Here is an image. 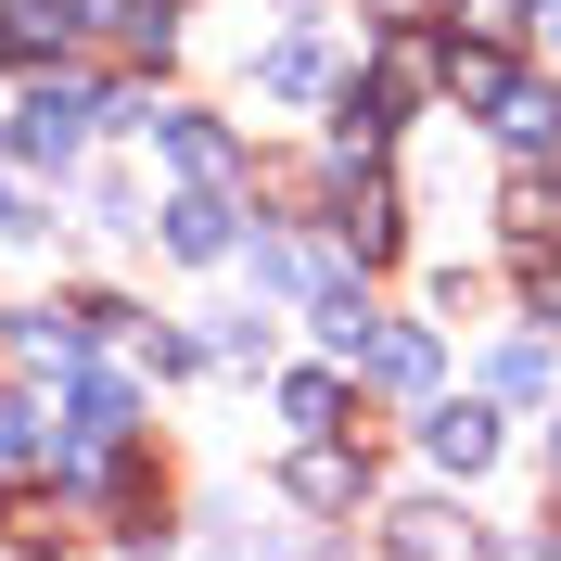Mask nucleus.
Instances as JSON below:
<instances>
[{"instance_id":"16","label":"nucleus","mask_w":561,"mask_h":561,"mask_svg":"<svg viewBox=\"0 0 561 561\" xmlns=\"http://www.w3.org/2000/svg\"><path fill=\"white\" fill-rule=\"evenodd\" d=\"M459 26H472V38H511V26H536V0H459Z\"/></svg>"},{"instance_id":"11","label":"nucleus","mask_w":561,"mask_h":561,"mask_svg":"<svg viewBox=\"0 0 561 561\" xmlns=\"http://www.w3.org/2000/svg\"><path fill=\"white\" fill-rule=\"evenodd\" d=\"M332 409H345V383H332V370H307V383H280V421H294V434H332Z\"/></svg>"},{"instance_id":"9","label":"nucleus","mask_w":561,"mask_h":561,"mask_svg":"<svg viewBox=\"0 0 561 561\" xmlns=\"http://www.w3.org/2000/svg\"><path fill=\"white\" fill-rule=\"evenodd\" d=\"M255 77H268L280 103H307L319 77H332V51H319V38H280V51H268V65H255Z\"/></svg>"},{"instance_id":"18","label":"nucleus","mask_w":561,"mask_h":561,"mask_svg":"<svg viewBox=\"0 0 561 561\" xmlns=\"http://www.w3.org/2000/svg\"><path fill=\"white\" fill-rule=\"evenodd\" d=\"M536 319H549V332H561V268H536Z\"/></svg>"},{"instance_id":"12","label":"nucleus","mask_w":561,"mask_h":561,"mask_svg":"<svg viewBox=\"0 0 561 561\" xmlns=\"http://www.w3.org/2000/svg\"><path fill=\"white\" fill-rule=\"evenodd\" d=\"M511 230L524 243H561V179H511Z\"/></svg>"},{"instance_id":"3","label":"nucleus","mask_w":561,"mask_h":561,"mask_svg":"<svg viewBox=\"0 0 561 561\" xmlns=\"http://www.w3.org/2000/svg\"><path fill=\"white\" fill-rule=\"evenodd\" d=\"M167 255H230V192H205V179H192V192L167 205Z\"/></svg>"},{"instance_id":"13","label":"nucleus","mask_w":561,"mask_h":561,"mask_svg":"<svg viewBox=\"0 0 561 561\" xmlns=\"http://www.w3.org/2000/svg\"><path fill=\"white\" fill-rule=\"evenodd\" d=\"M65 26H77V0H13V26H0V38H13V51H51Z\"/></svg>"},{"instance_id":"4","label":"nucleus","mask_w":561,"mask_h":561,"mask_svg":"<svg viewBox=\"0 0 561 561\" xmlns=\"http://www.w3.org/2000/svg\"><path fill=\"white\" fill-rule=\"evenodd\" d=\"M447 90H459V103H511V90H524V77H511V51H497V38H459V51H447Z\"/></svg>"},{"instance_id":"5","label":"nucleus","mask_w":561,"mask_h":561,"mask_svg":"<svg viewBox=\"0 0 561 561\" xmlns=\"http://www.w3.org/2000/svg\"><path fill=\"white\" fill-rule=\"evenodd\" d=\"M421 447L447 459V472H485V459H497V421H485V409H434V421H421Z\"/></svg>"},{"instance_id":"19","label":"nucleus","mask_w":561,"mask_h":561,"mask_svg":"<svg viewBox=\"0 0 561 561\" xmlns=\"http://www.w3.org/2000/svg\"><path fill=\"white\" fill-rule=\"evenodd\" d=\"M536 26H549V38H561V0H536Z\"/></svg>"},{"instance_id":"10","label":"nucleus","mask_w":561,"mask_h":561,"mask_svg":"<svg viewBox=\"0 0 561 561\" xmlns=\"http://www.w3.org/2000/svg\"><path fill=\"white\" fill-rule=\"evenodd\" d=\"M497 128H511V153H549V140H561V103H549V90H511Z\"/></svg>"},{"instance_id":"20","label":"nucleus","mask_w":561,"mask_h":561,"mask_svg":"<svg viewBox=\"0 0 561 561\" xmlns=\"http://www.w3.org/2000/svg\"><path fill=\"white\" fill-rule=\"evenodd\" d=\"M0 51H13V38H0Z\"/></svg>"},{"instance_id":"8","label":"nucleus","mask_w":561,"mask_h":561,"mask_svg":"<svg viewBox=\"0 0 561 561\" xmlns=\"http://www.w3.org/2000/svg\"><path fill=\"white\" fill-rule=\"evenodd\" d=\"M345 243H357V255H396V192H383V179H357V192H345Z\"/></svg>"},{"instance_id":"17","label":"nucleus","mask_w":561,"mask_h":561,"mask_svg":"<svg viewBox=\"0 0 561 561\" xmlns=\"http://www.w3.org/2000/svg\"><path fill=\"white\" fill-rule=\"evenodd\" d=\"M26 459H38V421H26V409H0V472H26Z\"/></svg>"},{"instance_id":"7","label":"nucleus","mask_w":561,"mask_h":561,"mask_svg":"<svg viewBox=\"0 0 561 561\" xmlns=\"http://www.w3.org/2000/svg\"><path fill=\"white\" fill-rule=\"evenodd\" d=\"M294 497H307V511H357V459L345 447H307L294 459Z\"/></svg>"},{"instance_id":"2","label":"nucleus","mask_w":561,"mask_h":561,"mask_svg":"<svg viewBox=\"0 0 561 561\" xmlns=\"http://www.w3.org/2000/svg\"><path fill=\"white\" fill-rule=\"evenodd\" d=\"M140 128L167 140V167H179V179H205V192H230V179H243V153H230V128H205V115H140Z\"/></svg>"},{"instance_id":"6","label":"nucleus","mask_w":561,"mask_h":561,"mask_svg":"<svg viewBox=\"0 0 561 561\" xmlns=\"http://www.w3.org/2000/svg\"><path fill=\"white\" fill-rule=\"evenodd\" d=\"M77 447H128V383H115V370L77 383Z\"/></svg>"},{"instance_id":"1","label":"nucleus","mask_w":561,"mask_h":561,"mask_svg":"<svg viewBox=\"0 0 561 561\" xmlns=\"http://www.w3.org/2000/svg\"><path fill=\"white\" fill-rule=\"evenodd\" d=\"M90 115H103V103H90L77 77H51V90L26 103V128H13V153H38V167H65L77 140H90Z\"/></svg>"},{"instance_id":"15","label":"nucleus","mask_w":561,"mask_h":561,"mask_svg":"<svg viewBox=\"0 0 561 561\" xmlns=\"http://www.w3.org/2000/svg\"><path fill=\"white\" fill-rule=\"evenodd\" d=\"M370 370H383V383H434V345H421V332H370Z\"/></svg>"},{"instance_id":"14","label":"nucleus","mask_w":561,"mask_h":561,"mask_svg":"<svg viewBox=\"0 0 561 561\" xmlns=\"http://www.w3.org/2000/svg\"><path fill=\"white\" fill-rule=\"evenodd\" d=\"M332 153H345V167H357V153H383V103H370V90H345V115H332Z\"/></svg>"}]
</instances>
